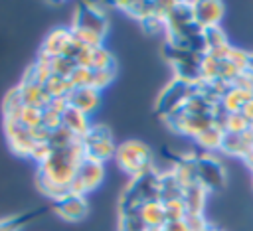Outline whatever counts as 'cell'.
<instances>
[{"mask_svg": "<svg viewBox=\"0 0 253 231\" xmlns=\"http://www.w3.org/2000/svg\"><path fill=\"white\" fill-rule=\"evenodd\" d=\"M85 154L81 142L63 150H53L51 156L43 164H40V174H38L40 190L53 201L71 193V182Z\"/></svg>", "mask_w": 253, "mask_h": 231, "instance_id": "obj_1", "label": "cell"}, {"mask_svg": "<svg viewBox=\"0 0 253 231\" xmlns=\"http://www.w3.org/2000/svg\"><path fill=\"white\" fill-rule=\"evenodd\" d=\"M71 32L75 39L85 47L103 45L109 32V20L105 10H101L99 4H93V2L77 4L71 20Z\"/></svg>", "mask_w": 253, "mask_h": 231, "instance_id": "obj_2", "label": "cell"}, {"mask_svg": "<svg viewBox=\"0 0 253 231\" xmlns=\"http://www.w3.org/2000/svg\"><path fill=\"white\" fill-rule=\"evenodd\" d=\"M115 160L123 172L132 178L144 176L152 170V152L140 140H125L117 146Z\"/></svg>", "mask_w": 253, "mask_h": 231, "instance_id": "obj_3", "label": "cell"}, {"mask_svg": "<svg viewBox=\"0 0 253 231\" xmlns=\"http://www.w3.org/2000/svg\"><path fill=\"white\" fill-rule=\"evenodd\" d=\"M81 146H83L85 158L101 162V164H105L117 152V144H115L113 132L105 124H91L89 132L81 138Z\"/></svg>", "mask_w": 253, "mask_h": 231, "instance_id": "obj_4", "label": "cell"}, {"mask_svg": "<svg viewBox=\"0 0 253 231\" xmlns=\"http://www.w3.org/2000/svg\"><path fill=\"white\" fill-rule=\"evenodd\" d=\"M198 91V85L196 83H190V81H184V79H178L174 77L170 81V85L158 95V101H156V113L162 115L164 118L172 116L174 113L182 111L184 105L188 103V99Z\"/></svg>", "mask_w": 253, "mask_h": 231, "instance_id": "obj_5", "label": "cell"}, {"mask_svg": "<svg viewBox=\"0 0 253 231\" xmlns=\"http://www.w3.org/2000/svg\"><path fill=\"white\" fill-rule=\"evenodd\" d=\"M103 178H105L103 164L95 162V160H89V158H83V162L79 164V168L75 172V178L71 182V193L87 195L89 192H93L101 186Z\"/></svg>", "mask_w": 253, "mask_h": 231, "instance_id": "obj_6", "label": "cell"}, {"mask_svg": "<svg viewBox=\"0 0 253 231\" xmlns=\"http://www.w3.org/2000/svg\"><path fill=\"white\" fill-rule=\"evenodd\" d=\"M196 168H198V184H202L208 192L219 190L225 184V170L221 162L210 154L196 156Z\"/></svg>", "mask_w": 253, "mask_h": 231, "instance_id": "obj_7", "label": "cell"}, {"mask_svg": "<svg viewBox=\"0 0 253 231\" xmlns=\"http://www.w3.org/2000/svg\"><path fill=\"white\" fill-rule=\"evenodd\" d=\"M73 32L71 28H55L51 30L43 43H42V49H40V55L47 57V59H53V57H65L69 45L73 43Z\"/></svg>", "mask_w": 253, "mask_h": 231, "instance_id": "obj_8", "label": "cell"}, {"mask_svg": "<svg viewBox=\"0 0 253 231\" xmlns=\"http://www.w3.org/2000/svg\"><path fill=\"white\" fill-rule=\"evenodd\" d=\"M4 124H6V134H8V140H10V148L20 156H30V150L36 144L34 138H32L30 128L24 126L20 122V118H4Z\"/></svg>", "mask_w": 253, "mask_h": 231, "instance_id": "obj_9", "label": "cell"}, {"mask_svg": "<svg viewBox=\"0 0 253 231\" xmlns=\"http://www.w3.org/2000/svg\"><path fill=\"white\" fill-rule=\"evenodd\" d=\"M223 12L225 6L221 2H192V20L202 30L219 26Z\"/></svg>", "mask_w": 253, "mask_h": 231, "instance_id": "obj_10", "label": "cell"}, {"mask_svg": "<svg viewBox=\"0 0 253 231\" xmlns=\"http://www.w3.org/2000/svg\"><path fill=\"white\" fill-rule=\"evenodd\" d=\"M53 211H55L61 219H65V221H81V219L87 215L89 207H87L85 195L67 193V195H63L61 199H57V201L53 203Z\"/></svg>", "mask_w": 253, "mask_h": 231, "instance_id": "obj_11", "label": "cell"}, {"mask_svg": "<svg viewBox=\"0 0 253 231\" xmlns=\"http://www.w3.org/2000/svg\"><path fill=\"white\" fill-rule=\"evenodd\" d=\"M67 103L69 107L85 113L87 116H91L99 105H101V93L93 87H83V89H73L69 95H67Z\"/></svg>", "mask_w": 253, "mask_h": 231, "instance_id": "obj_12", "label": "cell"}, {"mask_svg": "<svg viewBox=\"0 0 253 231\" xmlns=\"http://www.w3.org/2000/svg\"><path fill=\"white\" fill-rule=\"evenodd\" d=\"M61 126L67 128L75 138L81 140V138L89 132L91 120H89V116H87L85 113H81V111H77V109H73V107H67V109L61 113Z\"/></svg>", "mask_w": 253, "mask_h": 231, "instance_id": "obj_13", "label": "cell"}, {"mask_svg": "<svg viewBox=\"0 0 253 231\" xmlns=\"http://www.w3.org/2000/svg\"><path fill=\"white\" fill-rule=\"evenodd\" d=\"M18 91L22 95V101L26 107H36V109H45L49 105V95L45 91L43 85H38V83H30V81H24L18 85Z\"/></svg>", "mask_w": 253, "mask_h": 231, "instance_id": "obj_14", "label": "cell"}, {"mask_svg": "<svg viewBox=\"0 0 253 231\" xmlns=\"http://www.w3.org/2000/svg\"><path fill=\"white\" fill-rule=\"evenodd\" d=\"M251 99H253V93H251V91L231 85V87L223 93V97L219 99V107H221L225 113H241V109H243Z\"/></svg>", "mask_w": 253, "mask_h": 231, "instance_id": "obj_15", "label": "cell"}, {"mask_svg": "<svg viewBox=\"0 0 253 231\" xmlns=\"http://www.w3.org/2000/svg\"><path fill=\"white\" fill-rule=\"evenodd\" d=\"M138 215H140V219L144 221V225L148 229H162L166 225V221H168L166 219V211H164V203L160 199L144 203L138 209Z\"/></svg>", "mask_w": 253, "mask_h": 231, "instance_id": "obj_16", "label": "cell"}, {"mask_svg": "<svg viewBox=\"0 0 253 231\" xmlns=\"http://www.w3.org/2000/svg\"><path fill=\"white\" fill-rule=\"evenodd\" d=\"M206 197H208V190L202 184H194L190 188H184L182 199H184L186 211L188 213H204Z\"/></svg>", "mask_w": 253, "mask_h": 231, "instance_id": "obj_17", "label": "cell"}, {"mask_svg": "<svg viewBox=\"0 0 253 231\" xmlns=\"http://www.w3.org/2000/svg\"><path fill=\"white\" fill-rule=\"evenodd\" d=\"M172 172H174V176H176V180L180 182V186H182V188H190V186L198 184V168H196V156L178 160Z\"/></svg>", "mask_w": 253, "mask_h": 231, "instance_id": "obj_18", "label": "cell"}, {"mask_svg": "<svg viewBox=\"0 0 253 231\" xmlns=\"http://www.w3.org/2000/svg\"><path fill=\"white\" fill-rule=\"evenodd\" d=\"M223 138H225V130L219 126V124H210L208 128H204L198 136H196V142L204 148V150H221V144H223Z\"/></svg>", "mask_w": 253, "mask_h": 231, "instance_id": "obj_19", "label": "cell"}, {"mask_svg": "<svg viewBox=\"0 0 253 231\" xmlns=\"http://www.w3.org/2000/svg\"><path fill=\"white\" fill-rule=\"evenodd\" d=\"M51 77V67H49V59L40 55L28 69H26V75H24V81H30V83H38V85H45Z\"/></svg>", "mask_w": 253, "mask_h": 231, "instance_id": "obj_20", "label": "cell"}, {"mask_svg": "<svg viewBox=\"0 0 253 231\" xmlns=\"http://www.w3.org/2000/svg\"><path fill=\"white\" fill-rule=\"evenodd\" d=\"M182 193H184V188L176 180L174 172L160 174V201L178 199V197H182Z\"/></svg>", "mask_w": 253, "mask_h": 231, "instance_id": "obj_21", "label": "cell"}, {"mask_svg": "<svg viewBox=\"0 0 253 231\" xmlns=\"http://www.w3.org/2000/svg\"><path fill=\"white\" fill-rule=\"evenodd\" d=\"M202 36H204V45H206V53L217 51V49H221V47H225V45L229 43V41H227V36H225V32H223V30H221L219 26L204 30V32H202Z\"/></svg>", "mask_w": 253, "mask_h": 231, "instance_id": "obj_22", "label": "cell"}, {"mask_svg": "<svg viewBox=\"0 0 253 231\" xmlns=\"http://www.w3.org/2000/svg\"><path fill=\"white\" fill-rule=\"evenodd\" d=\"M43 87H45L49 99H67V95L73 91V85H71L69 79H65V77H55V75H51L49 81H47Z\"/></svg>", "mask_w": 253, "mask_h": 231, "instance_id": "obj_23", "label": "cell"}, {"mask_svg": "<svg viewBox=\"0 0 253 231\" xmlns=\"http://www.w3.org/2000/svg\"><path fill=\"white\" fill-rule=\"evenodd\" d=\"M221 128L225 130V134H243L251 128V124L245 120L241 113H227V116L221 122Z\"/></svg>", "mask_w": 253, "mask_h": 231, "instance_id": "obj_24", "label": "cell"}, {"mask_svg": "<svg viewBox=\"0 0 253 231\" xmlns=\"http://www.w3.org/2000/svg\"><path fill=\"white\" fill-rule=\"evenodd\" d=\"M22 107H24V101H22V95H20L18 87L10 89L6 99H4V118H18Z\"/></svg>", "mask_w": 253, "mask_h": 231, "instance_id": "obj_25", "label": "cell"}, {"mask_svg": "<svg viewBox=\"0 0 253 231\" xmlns=\"http://www.w3.org/2000/svg\"><path fill=\"white\" fill-rule=\"evenodd\" d=\"M77 142H81L79 138H75L67 128H63V126H59V128H55V130H51V136H49V146L53 148V150H63V148H69V146H73V144H77Z\"/></svg>", "mask_w": 253, "mask_h": 231, "instance_id": "obj_26", "label": "cell"}, {"mask_svg": "<svg viewBox=\"0 0 253 231\" xmlns=\"http://www.w3.org/2000/svg\"><path fill=\"white\" fill-rule=\"evenodd\" d=\"M119 229L121 231H148V227L140 219L138 211H121Z\"/></svg>", "mask_w": 253, "mask_h": 231, "instance_id": "obj_27", "label": "cell"}, {"mask_svg": "<svg viewBox=\"0 0 253 231\" xmlns=\"http://www.w3.org/2000/svg\"><path fill=\"white\" fill-rule=\"evenodd\" d=\"M49 67H51V75L69 79V75L73 73L77 63L73 59H69V57H53V59H49Z\"/></svg>", "mask_w": 253, "mask_h": 231, "instance_id": "obj_28", "label": "cell"}, {"mask_svg": "<svg viewBox=\"0 0 253 231\" xmlns=\"http://www.w3.org/2000/svg\"><path fill=\"white\" fill-rule=\"evenodd\" d=\"M249 59H251V53H247V51L241 49V47L231 45V49H229V53H227V57H225L223 61H229L233 67H237V69L243 73V71L249 69Z\"/></svg>", "mask_w": 253, "mask_h": 231, "instance_id": "obj_29", "label": "cell"}, {"mask_svg": "<svg viewBox=\"0 0 253 231\" xmlns=\"http://www.w3.org/2000/svg\"><path fill=\"white\" fill-rule=\"evenodd\" d=\"M42 116H43V111L42 109H36V107H22V111H20V122L24 124V126H28V128H36V126H40L42 124Z\"/></svg>", "mask_w": 253, "mask_h": 231, "instance_id": "obj_30", "label": "cell"}, {"mask_svg": "<svg viewBox=\"0 0 253 231\" xmlns=\"http://www.w3.org/2000/svg\"><path fill=\"white\" fill-rule=\"evenodd\" d=\"M69 81L73 85V89H83V87H91L93 83V69H87V67H75L73 73L69 75Z\"/></svg>", "mask_w": 253, "mask_h": 231, "instance_id": "obj_31", "label": "cell"}, {"mask_svg": "<svg viewBox=\"0 0 253 231\" xmlns=\"http://www.w3.org/2000/svg\"><path fill=\"white\" fill-rule=\"evenodd\" d=\"M162 203H164V211H166V219H168V221L184 219L186 213H188L182 197H178V199H170V201H162Z\"/></svg>", "mask_w": 253, "mask_h": 231, "instance_id": "obj_32", "label": "cell"}, {"mask_svg": "<svg viewBox=\"0 0 253 231\" xmlns=\"http://www.w3.org/2000/svg\"><path fill=\"white\" fill-rule=\"evenodd\" d=\"M115 79V69H99V71H93V83L91 87L97 89L99 93L103 89H107Z\"/></svg>", "mask_w": 253, "mask_h": 231, "instance_id": "obj_33", "label": "cell"}, {"mask_svg": "<svg viewBox=\"0 0 253 231\" xmlns=\"http://www.w3.org/2000/svg\"><path fill=\"white\" fill-rule=\"evenodd\" d=\"M51 152H53V148L49 146V142H36L30 150V158H34L38 164H43L51 156Z\"/></svg>", "mask_w": 253, "mask_h": 231, "instance_id": "obj_34", "label": "cell"}, {"mask_svg": "<svg viewBox=\"0 0 253 231\" xmlns=\"http://www.w3.org/2000/svg\"><path fill=\"white\" fill-rule=\"evenodd\" d=\"M186 223H188V229L190 231H210V223L206 221L204 213H186Z\"/></svg>", "mask_w": 253, "mask_h": 231, "instance_id": "obj_35", "label": "cell"}, {"mask_svg": "<svg viewBox=\"0 0 253 231\" xmlns=\"http://www.w3.org/2000/svg\"><path fill=\"white\" fill-rule=\"evenodd\" d=\"M30 217H32V215H16V217L0 219V231H20L22 225H24Z\"/></svg>", "mask_w": 253, "mask_h": 231, "instance_id": "obj_36", "label": "cell"}, {"mask_svg": "<svg viewBox=\"0 0 253 231\" xmlns=\"http://www.w3.org/2000/svg\"><path fill=\"white\" fill-rule=\"evenodd\" d=\"M42 124L47 126L49 130L59 128V126H61V113H57V111L45 107V109H43V116H42Z\"/></svg>", "mask_w": 253, "mask_h": 231, "instance_id": "obj_37", "label": "cell"}, {"mask_svg": "<svg viewBox=\"0 0 253 231\" xmlns=\"http://www.w3.org/2000/svg\"><path fill=\"white\" fill-rule=\"evenodd\" d=\"M162 231H190V229H188L186 219H174V221H166Z\"/></svg>", "mask_w": 253, "mask_h": 231, "instance_id": "obj_38", "label": "cell"}, {"mask_svg": "<svg viewBox=\"0 0 253 231\" xmlns=\"http://www.w3.org/2000/svg\"><path fill=\"white\" fill-rule=\"evenodd\" d=\"M241 115H243V116H245V120L253 126V99H251V101L241 109Z\"/></svg>", "mask_w": 253, "mask_h": 231, "instance_id": "obj_39", "label": "cell"}, {"mask_svg": "<svg viewBox=\"0 0 253 231\" xmlns=\"http://www.w3.org/2000/svg\"><path fill=\"white\" fill-rule=\"evenodd\" d=\"M245 160H247V164H249V166H251V168H253V148H251V150H249V154H247V156H245Z\"/></svg>", "mask_w": 253, "mask_h": 231, "instance_id": "obj_40", "label": "cell"}, {"mask_svg": "<svg viewBox=\"0 0 253 231\" xmlns=\"http://www.w3.org/2000/svg\"><path fill=\"white\" fill-rule=\"evenodd\" d=\"M249 71H253V53H251V59H249Z\"/></svg>", "mask_w": 253, "mask_h": 231, "instance_id": "obj_41", "label": "cell"}, {"mask_svg": "<svg viewBox=\"0 0 253 231\" xmlns=\"http://www.w3.org/2000/svg\"><path fill=\"white\" fill-rule=\"evenodd\" d=\"M148 231H162V229H148Z\"/></svg>", "mask_w": 253, "mask_h": 231, "instance_id": "obj_42", "label": "cell"}, {"mask_svg": "<svg viewBox=\"0 0 253 231\" xmlns=\"http://www.w3.org/2000/svg\"><path fill=\"white\" fill-rule=\"evenodd\" d=\"M210 231H211V229H210Z\"/></svg>", "mask_w": 253, "mask_h": 231, "instance_id": "obj_43", "label": "cell"}, {"mask_svg": "<svg viewBox=\"0 0 253 231\" xmlns=\"http://www.w3.org/2000/svg\"><path fill=\"white\" fill-rule=\"evenodd\" d=\"M211 231H213V229H211Z\"/></svg>", "mask_w": 253, "mask_h": 231, "instance_id": "obj_44", "label": "cell"}]
</instances>
